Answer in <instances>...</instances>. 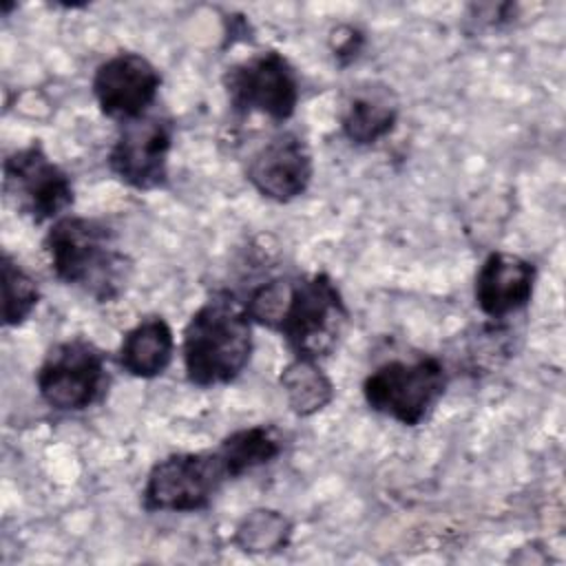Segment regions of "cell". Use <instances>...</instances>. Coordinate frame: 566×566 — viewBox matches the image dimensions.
<instances>
[{
    "mask_svg": "<svg viewBox=\"0 0 566 566\" xmlns=\"http://www.w3.org/2000/svg\"><path fill=\"white\" fill-rule=\"evenodd\" d=\"M243 303L252 323L276 332L294 358L334 354L349 325L340 287L325 272L268 279Z\"/></svg>",
    "mask_w": 566,
    "mask_h": 566,
    "instance_id": "6da1fadb",
    "label": "cell"
},
{
    "mask_svg": "<svg viewBox=\"0 0 566 566\" xmlns=\"http://www.w3.org/2000/svg\"><path fill=\"white\" fill-rule=\"evenodd\" d=\"M55 279L97 303L117 301L133 276V261L111 226L93 217L64 214L44 234Z\"/></svg>",
    "mask_w": 566,
    "mask_h": 566,
    "instance_id": "7a4b0ae2",
    "label": "cell"
},
{
    "mask_svg": "<svg viewBox=\"0 0 566 566\" xmlns=\"http://www.w3.org/2000/svg\"><path fill=\"white\" fill-rule=\"evenodd\" d=\"M252 318L243 298L228 290L210 294L184 327V371L195 387H217L237 380L254 352Z\"/></svg>",
    "mask_w": 566,
    "mask_h": 566,
    "instance_id": "3957f363",
    "label": "cell"
},
{
    "mask_svg": "<svg viewBox=\"0 0 566 566\" xmlns=\"http://www.w3.org/2000/svg\"><path fill=\"white\" fill-rule=\"evenodd\" d=\"M447 385L444 360L433 354H418L374 367L363 380V398L374 413L405 427H418L440 402Z\"/></svg>",
    "mask_w": 566,
    "mask_h": 566,
    "instance_id": "277c9868",
    "label": "cell"
},
{
    "mask_svg": "<svg viewBox=\"0 0 566 566\" xmlns=\"http://www.w3.org/2000/svg\"><path fill=\"white\" fill-rule=\"evenodd\" d=\"M108 358L93 340L73 336L55 343L35 371L42 402L73 413L97 405L108 389Z\"/></svg>",
    "mask_w": 566,
    "mask_h": 566,
    "instance_id": "5b68a950",
    "label": "cell"
},
{
    "mask_svg": "<svg viewBox=\"0 0 566 566\" xmlns=\"http://www.w3.org/2000/svg\"><path fill=\"white\" fill-rule=\"evenodd\" d=\"M228 480L214 449L170 453L148 471L142 506L148 513H197L212 504Z\"/></svg>",
    "mask_w": 566,
    "mask_h": 566,
    "instance_id": "8992f818",
    "label": "cell"
},
{
    "mask_svg": "<svg viewBox=\"0 0 566 566\" xmlns=\"http://www.w3.org/2000/svg\"><path fill=\"white\" fill-rule=\"evenodd\" d=\"M223 88L234 113H259L274 122H287L301 99L298 73L276 49L252 53L232 64L223 73Z\"/></svg>",
    "mask_w": 566,
    "mask_h": 566,
    "instance_id": "52a82bcc",
    "label": "cell"
},
{
    "mask_svg": "<svg viewBox=\"0 0 566 566\" xmlns=\"http://www.w3.org/2000/svg\"><path fill=\"white\" fill-rule=\"evenodd\" d=\"M2 190L7 201L33 223L57 221L75 201L71 175L46 155L40 142L4 157Z\"/></svg>",
    "mask_w": 566,
    "mask_h": 566,
    "instance_id": "ba28073f",
    "label": "cell"
},
{
    "mask_svg": "<svg viewBox=\"0 0 566 566\" xmlns=\"http://www.w3.org/2000/svg\"><path fill=\"white\" fill-rule=\"evenodd\" d=\"M172 139V117L159 111H148L137 119L119 124L106 164L128 188L139 192L159 190L168 184Z\"/></svg>",
    "mask_w": 566,
    "mask_h": 566,
    "instance_id": "9c48e42d",
    "label": "cell"
},
{
    "mask_svg": "<svg viewBox=\"0 0 566 566\" xmlns=\"http://www.w3.org/2000/svg\"><path fill=\"white\" fill-rule=\"evenodd\" d=\"M161 86L159 69L137 51H119L97 64L91 88L102 115L117 124L153 111Z\"/></svg>",
    "mask_w": 566,
    "mask_h": 566,
    "instance_id": "30bf717a",
    "label": "cell"
},
{
    "mask_svg": "<svg viewBox=\"0 0 566 566\" xmlns=\"http://www.w3.org/2000/svg\"><path fill=\"white\" fill-rule=\"evenodd\" d=\"M245 179L265 199L290 203L307 192L314 179V157L305 137L281 130L263 142L248 159Z\"/></svg>",
    "mask_w": 566,
    "mask_h": 566,
    "instance_id": "8fae6325",
    "label": "cell"
},
{
    "mask_svg": "<svg viewBox=\"0 0 566 566\" xmlns=\"http://www.w3.org/2000/svg\"><path fill=\"white\" fill-rule=\"evenodd\" d=\"M535 281L537 268L533 261L513 252L495 250L475 272V305L486 318L500 323L531 303Z\"/></svg>",
    "mask_w": 566,
    "mask_h": 566,
    "instance_id": "7c38bea8",
    "label": "cell"
},
{
    "mask_svg": "<svg viewBox=\"0 0 566 566\" xmlns=\"http://www.w3.org/2000/svg\"><path fill=\"white\" fill-rule=\"evenodd\" d=\"M175 354V336L164 316H146L137 321L122 338L117 349L119 367L142 380L161 376Z\"/></svg>",
    "mask_w": 566,
    "mask_h": 566,
    "instance_id": "4fadbf2b",
    "label": "cell"
},
{
    "mask_svg": "<svg viewBox=\"0 0 566 566\" xmlns=\"http://www.w3.org/2000/svg\"><path fill=\"white\" fill-rule=\"evenodd\" d=\"M398 99L387 86L358 88L340 113V133L354 146H371L385 139L398 122Z\"/></svg>",
    "mask_w": 566,
    "mask_h": 566,
    "instance_id": "5bb4252c",
    "label": "cell"
},
{
    "mask_svg": "<svg viewBox=\"0 0 566 566\" xmlns=\"http://www.w3.org/2000/svg\"><path fill=\"white\" fill-rule=\"evenodd\" d=\"M283 449V433L274 424H252L228 433L214 451L219 453L228 478L234 480L274 462Z\"/></svg>",
    "mask_w": 566,
    "mask_h": 566,
    "instance_id": "9a60e30c",
    "label": "cell"
},
{
    "mask_svg": "<svg viewBox=\"0 0 566 566\" xmlns=\"http://www.w3.org/2000/svg\"><path fill=\"white\" fill-rule=\"evenodd\" d=\"M281 389L285 394L287 407L301 416L310 418L323 411L334 400V382L325 374L318 360L292 358L279 376Z\"/></svg>",
    "mask_w": 566,
    "mask_h": 566,
    "instance_id": "2e32d148",
    "label": "cell"
},
{
    "mask_svg": "<svg viewBox=\"0 0 566 566\" xmlns=\"http://www.w3.org/2000/svg\"><path fill=\"white\" fill-rule=\"evenodd\" d=\"M0 270H2V323L4 327H18L38 307L40 285L7 250H2Z\"/></svg>",
    "mask_w": 566,
    "mask_h": 566,
    "instance_id": "e0dca14e",
    "label": "cell"
},
{
    "mask_svg": "<svg viewBox=\"0 0 566 566\" xmlns=\"http://www.w3.org/2000/svg\"><path fill=\"white\" fill-rule=\"evenodd\" d=\"M292 537L290 520L274 509L250 511L234 531V544L245 553H274Z\"/></svg>",
    "mask_w": 566,
    "mask_h": 566,
    "instance_id": "ac0fdd59",
    "label": "cell"
},
{
    "mask_svg": "<svg viewBox=\"0 0 566 566\" xmlns=\"http://www.w3.org/2000/svg\"><path fill=\"white\" fill-rule=\"evenodd\" d=\"M345 38H336V44H334V55L338 60H343L347 55V60H354L363 46V35L354 29V27H345Z\"/></svg>",
    "mask_w": 566,
    "mask_h": 566,
    "instance_id": "d6986e66",
    "label": "cell"
}]
</instances>
